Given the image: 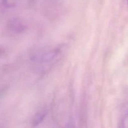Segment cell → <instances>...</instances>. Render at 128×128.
Returning <instances> with one entry per match:
<instances>
[{
    "label": "cell",
    "instance_id": "cell-1",
    "mask_svg": "<svg viewBox=\"0 0 128 128\" xmlns=\"http://www.w3.org/2000/svg\"><path fill=\"white\" fill-rule=\"evenodd\" d=\"M121 127L128 128V112L123 116L121 120Z\"/></svg>",
    "mask_w": 128,
    "mask_h": 128
},
{
    "label": "cell",
    "instance_id": "cell-2",
    "mask_svg": "<svg viewBox=\"0 0 128 128\" xmlns=\"http://www.w3.org/2000/svg\"><path fill=\"white\" fill-rule=\"evenodd\" d=\"M127 1H128V0H127Z\"/></svg>",
    "mask_w": 128,
    "mask_h": 128
}]
</instances>
